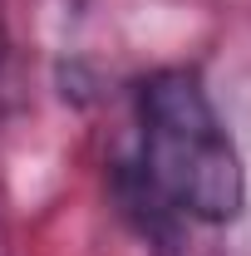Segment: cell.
Here are the masks:
<instances>
[{"label":"cell","instance_id":"obj_1","mask_svg":"<svg viewBox=\"0 0 251 256\" xmlns=\"http://www.w3.org/2000/svg\"><path fill=\"white\" fill-rule=\"evenodd\" d=\"M133 202L158 217L226 226L246 207V162L197 69H158L138 84Z\"/></svg>","mask_w":251,"mask_h":256},{"label":"cell","instance_id":"obj_2","mask_svg":"<svg viewBox=\"0 0 251 256\" xmlns=\"http://www.w3.org/2000/svg\"><path fill=\"white\" fill-rule=\"evenodd\" d=\"M0 256H10V246H5V232H0Z\"/></svg>","mask_w":251,"mask_h":256}]
</instances>
